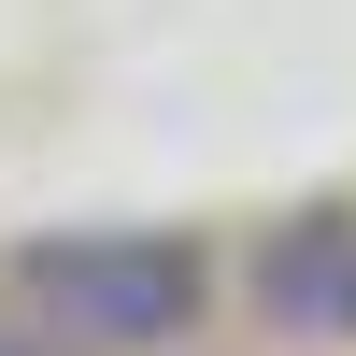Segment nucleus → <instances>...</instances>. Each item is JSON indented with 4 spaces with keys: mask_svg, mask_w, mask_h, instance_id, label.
<instances>
[{
    "mask_svg": "<svg viewBox=\"0 0 356 356\" xmlns=\"http://www.w3.org/2000/svg\"><path fill=\"white\" fill-rule=\"evenodd\" d=\"M15 300L72 356H186L214 314V257L186 228H43L15 243Z\"/></svg>",
    "mask_w": 356,
    "mask_h": 356,
    "instance_id": "1",
    "label": "nucleus"
},
{
    "mask_svg": "<svg viewBox=\"0 0 356 356\" xmlns=\"http://www.w3.org/2000/svg\"><path fill=\"white\" fill-rule=\"evenodd\" d=\"M243 300L271 342L300 356H356V214L342 200H314V214H271L243 243Z\"/></svg>",
    "mask_w": 356,
    "mask_h": 356,
    "instance_id": "2",
    "label": "nucleus"
},
{
    "mask_svg": "<svg viewBox=\"0 0 356 356\" xmlns=\"http://www.w3.org/2000/svg\"><path fill=\"white\" fill-rule=\"evenodd\" d=\"M0 356H72V342H43L29 314H0Z\"/></svg>",
    "mask_w": 356,
    "mask_h": 356,
    "instance_id": "3",
    "label": "nucleus"
}]
</instances>
